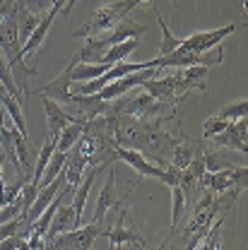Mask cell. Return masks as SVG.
<instances>
[{"mask_svg": "<svg viewBox=\"0 0 248 250\" xmlns=\"http://www.w3.org/2000/svg\"><path fill=\"white\" fill-rule=\"evenodd\" d=\"M246 135H248L246 118H241V121H231V123L226 125V130H222L219 135L212 137V142H215L217 147H222V149H234V152L246 154L248 152Z\"/></svg>", "mask_w": 248, "mask_h": 250, "instance_id": "11", "label": "cell"}, {"mask_svg": "<svg viewBox=\"0 0 248 250\" xmlns=\"http://www.w3.org/2000/svg\"><path fill=\"white\" fill-rule=\"evenodd\" d=\"M96 173H99V168H87V171H85L80 186L75 190V197H72V202H70V207H72V212H75V219H77V226H82V221H85V205H87V197H90V190H92V183H94V178H96Z\"/></svg>", "mask_w": 248, "mask_h": 250, "instance_id": "15", "label": "cell"}, {"mask_svg": "<svg viewBox=\"0 0 248 250\" xmlns=\"http://www.w3.org/2000/svg\"><path fill=\"white\" fill-rule=\"evenodd\" d=\"M104 236L101 224H90V226H77L72 231H65L56 236L53 241L46 243V250H92L96 238Z\"/></svg>", "mask_w": 248, "mask_h": 250, "instance_id": "2", "label": "cell"}, {"mask_svg": "<svg viewBox=\"0 0 248 250\" xmlns=\"http://www.w3.org/2000/svg\"><path fill=\"white\" fill-rule=\"evenodd\" d=\"M234 31H236V24H226V27L215 31H198V34H193V36H188V39L181 41V48L183 51H193V53H207V51L217 48L219 43L226 36H231Z\"/></svg>", "mask_w": 248, "mask_h": 250, "instance_id": "8", "label": "cell"}, {"mask_svg": "<svg viewBox=\"0 0 248 250\" xmlns=\"http://www.w3.org/2000/svg\"><path fill=\"white\" fill-rule=\"evenodd\" d=\"M56 10L51 7L41 20H39V24H36V29L29 34V39L22 43V48H20V53H22V61H29V58H34V53L39 51V46L44 43V39H46V34H48V29H51V24H53V20H56Z\"/></svg>", "mask_w": 248, "mask_h": 250, "instance_id": "14", "label": "cell"}, {"mask_svg": "<svg viewBox=\"0 0 248 250\" xmlns=\"http://www.w3.org/2000/svg\"><path fill=\"white\" fill-rule=\"evenodd\" d=\"M224 61V51H217L215 56H205V53H193V51H183L181 46L176 48V51H171L169 56H159L152 61L155 67H179V70H183V67H198V65H203V67H210V65H217V62Z\"/></svg>", "mask_w": 248, "mask_h": 250, "instance_id": "4", "label": "cell"}, {"mask_svg": "<svg viewBox=\"0 0 248 250\" xmlns=\"http://www.w3.org/2000/svg\"><path fill=\"white\" fill-rule=\"evenodd\" d=\"M22 241H27V233H17V236H10L5 241H0V250H17L22 246Z\"/></svg>", "mask_w": 248, "mask_h": 250, "instance_id": "30", "label": "cell"}, {"mask_svg": "<svg viewBox=\"0 0 248 250\" xmlns=\"http://www.w3.org/2000/svg\"><path fill=\"white\" fill-rule=\"evenodd\" d=\"M248 113V101L246 99H241V101H234V104H229V106H224V108H219L217 118H222V121H241V118H246Z\"/></svg>", "mask_w": 248, "mask_h": 250, "instance_id": "24", "label": "cell"}, {"mask_svg": "<svg viewBox=\"0 0 248 250\" xmlns=\"http://www.w3.org/2000/svg\"><path fill=\"white\" fill-rule=\"evenodd\" d=\"M77 56L70 61V65L63 70L61 75L56 77V80H51L46 87H41L36 94H41V96H48V99H53L56 104H61V106H72V92H70V87H72V67L77 65Z\"/></svg>", "mask_w": 248, "mask_h": 250, "instance_id": "9", "label": "cell"}, {"mask_svg": "<svg viewBox=\"0 0 248 250\" xmlns=\"http://www.w3.org/2000/svg\"><path fill=\"white\" fill-rule=\"evenodd\" d=\"M85 123H87L85 118H77L75 123L65 125V127L61 130V135L56 137V149H58V152H65V154H68V152H70V149H72V147L77 145V140L82 137Z\"/></svg>", "mask_w": 248, "mask_h": 250, "instance_id": "19", "label": "cell"}, {"mask_svg": "<svg viewBox=\"0 0 248 250\" xmlns=\"http://www.w3.org/2000/svg\"><path fill=\"white\" fill-rule=\"evenodd\" d=\"M53 152H56V140L46 135V142H44L41 152H39V156H36V161H34V171H31V186H36V190H39L41 176H44V171H46V166H48V161H51Z\"/></svg>", "mask_w": 248, "mask_h": 250, "instance_id": "20", "label": "cell"}, {"mask_svg": "<svg viewBox=\"0 0 248 250\" xmlns=\"http://www.w3.org/2000/svg\"><path fill=\"white\" fill-rule=\"evenodd\" d=\"M72 229H77V219H75V212H72V207L70 205H61L58 209H56V214L51 219V224H48V231H46V243L48 241H53L56 236H61L65 231H72Z\"/></svg>", "mask_w": 248, "mask_h": 250, "instance_id": "16", "label": "cell"}, {"mask_svg": "<svg viewBox=\"0 0 248 250\" xmlns=\"http://www.w3.org/2000/svg\"><path fill=\"white\" fill-rule=\"evenodd\" d=\"M145 31H147V24H140V22H135V20H128V17H125L123 22H118L111 31L99 34V36H92V39L96 41V46H99L101 51H106V48L118 46V43H123V41L137 39V36H140V34H145Z\"/></svg>", "mask_w": 248, "mask_h": 250, "instance_id": "7", "label": "cell"}, {"mask_svg": "<svg viewBox=\"0 0 248 250\" xmlns=\"http://www.w3.org/2000/svg\"><path fill=\"white\" fill-rule=\"evenodd\" d=\"M0 84H2V82H0Z\"/></svg>", "mask_w": 248, "mask_h": 250, "instance_id": "34", "label": "cell"}, {"mask_svg": "<svg viewBox=\"0 0 248 250\" xmlns=\"http://www.w3.org/2000/svg\"><path fill=\"white\" fill-rule=\"evenodd\" d=\"M5 159H7V156H5V154H0V186L5 183V176H2V166H5Z\"/></svg>", "mask_w": 248, "mask_h": 250, "instance_id": "32", "label": "cell"}, {"mask_svg": "<svg viewBox=\"0 0 248 250\" xmlns=\"http://www.w3.org/2000/svg\"><path fill=\"white\" fill-rule=\"evenodd\" d=\"M41 104H44V113H46V121H48V137H53V140L61 135V130L65 125L77 121L75 116H70V113L63 108L61 104H56V101L48 99V96H41Z\"/></svg>", "mask_w": 248, "mask_h": 250, "instance_id": "12", "label": "cell"}, {"mask_svg": "<svg viewBox=\"0 0 248 250\" xmlns=\"http://www.w3.org/2000/svg\"><path fill=\"white\" fill-rule=\"evenodd\" d=\"M65 161H68V154L65 152H53V156H51V161H48V166H46V171H44V176H41V183H39V188L48 186V183H53L58 176L63 173V168H65Z\"/></svg>", "mask_w": 248, "mask_h": 250, "instance_id": "22", "label": "cell"}, {"mask_svg": "<svg viewBox=\"0 0 248 250\" xmlns=\"http://www.w3.org/2000/svg\"><path fill=\"white\" fill-rule=\"evenodd\" d=\"M135 51H137V41H135V39H130V41H123V43H118V46L106 48V51H104V56H101V62L111 67V65H116V62L128 61V56H133Z\"/></svg>", "mask_w": 248, "mask_h": 250, "instance_id": "21", "label": "cell"}, {"mask_svg": "<svg viewBox=\"0 0 248 250\" xmlns=\"http://www.w3.org/2000/svg\"><path fill=\"white\" fill-rule=\"evenodd\" d=\"M24 224H27V219L24 217H17V219H12V221L0 224V241H5V238H10V236H17L20 229H22Z\"/></svg>", "mask_w": 248, "mask_h": 250, "instance_id": "28", "label": "cell"}, {"mask_svg": "<svg viewBox=\"0 0 248 250\" xmlns=\"http://www.w3.org/2000/svg\"><path fill=\"white\" fill-rule=\"evenodd\" d=\"M20 7L29 10V12H34V15H46V12L53 7V0H22Z\"/></svg>", "mask_w": 248, "mask_h": 250, "instance_id": "29", "label": "cell"}, {"mask_svg": "<svg viewBox=\"0 0 248 250\" xmlns=\"http://www.w3.org/2000/svg\"><path fill=\"white\" fill-rule=\"evenodd\" d=\"M140 2H152V0H140Z\"/></svg>", "mask_w": 248, "mask_h": 250, "instance_id": "33", "label": "cell"}, {"mask_svg": "<svg viewBox=\"0 0 248 250\" xmlns=\"http://www.w3.org/2000/svg\"><path fill=\"white\" fill-rule=\"evenodd\" d=\"M10 123H12V121H10V116H7L5 106L0 104V127H2V125H10Z\"/></svg>", "mask_w": 248, "mask_h": 250, "instance_id": "31", "label": "cell"}, {"mask_svg": "<svg viewBox=\"0 0 248 250\" xmlns=\"http://www.w3.org/2000/svg\"><path fill=\"white\" fill-rule=\"evenodd\" d=\"M159 72H161L159 67H147V70H140V72H130V75L121 77V80L106 84L101 92H96V96H99L101 101H113V99H118L121 94L128 92V89H133V87H137V84H145L147 80L159 77Z\"/></svg>", "mask_w": 248, "mask_h": 250, "instance_id": "6", "label": "cell"}, {"mask_svg": "<svg viewBox=\"0 0 248 250\" xmlns=\"http://www.w3.org/2000/svg\"><path fill=\"white\" fill-rule=\"evenodd\" d=\"M128 195H130V192H128ZM128 195H125L123 200H118V197H116V173H113V171H109V178H106V183H104L101 192H99V200H96V209H94L92 224H99L109 209L121 207V202L128 200Z\"/></svg>", "mask_w": 248, "mask_h": 250, "instance_id": "13", "label": "cell"}, {"mask_svg": "<svg viewBox=\"0 0 248 250\" xmlns=\"http://www.w3.org/2000/svg\"><path fill=\"white\" fill-rule=\"evenodd\" d=\"M203 156H205V171H210V173L239 166L236 154H226L222 147H217V149H203Z\"/></svg>", "mask_w": 248, "mask_h": 250, "instance_id": "17", "label": "cell"}, {"mask_svg": "<svg viewBox=\"0 0 248 250\" xmlns=\"http://www.w3.org/2000/svg\"><path fill=\"white\" fill-rule=\"evenodd\" d=\"M140 7V0H116V2H106L101 7L94 10L92 22L82 24L80 29L72 34V39H92V36H99V34H106L111 31L118 22H123L125 17Z\"/></svg>", "mask_w": 248, "mask_h": 250, "instance_id": "1", "label": "cell"}, {"mask_svg": "<svg viewBox=\"0 0 248 250\" xmlns=\"http://www.w3.org/2000/svg\"><path fill=\"white\" fill-rule=\"evenodd\" d=\"M171 202H174V209H171V229H176L181 217H183V212H186V202H188L183 190L179 186H171Z\"/></svg>", "mask_w": 248, "mask_h": 250, "instance_id": "25", "label": "cell"}, {"mask_svg": "<svg viewBox=\"0 0 248 250\" xmlns=\"http://www.w3.org/2000/svg\"><path fill=\"white\" fill-rule=\"evenodd\" d=\"M200 145H203V142H193V140H181V142H176V145L171 147V164H169V166L183 171L188 164L193 161V156L198 154Z\"/></svg>", "mask_w": 248, "mask_h": 250, "instance_id": "18", "label": "cell"}, {"mask_svg": "<svg viewBox=\"0 0 248 250\" xmlns=\"http://www.w3.org/2000/svg\"><path fill=\"white\" fill-rule=\"evenodd\" d=\"M116 156L123 159L125 164H130L140 178H157L161 181L164 178V168L157 166L152 161L145 159V152H137V149H130V147H123V145H116Z\"/></svg>", "mask_w": 248, "mask_h": 250, "instance_id": "10", "label": "cell"}, {"mask_svg": "<svg viewBox=\"0 0 248 250\" xmlns=\"http://www.w3.org/2000/svg\"><path fill=\"white\" fill-rule=\"evenodd\" d=\"M0 82H2V87L7 89V94H10V96H15V99L22 104V92L17 89L15 77H12V72H10V65H7V61L2 58V53H0Z\"/></svg>", "mask_w": 248, "mask_h": 250, "instance_id": "26", "label": "cell"}, {"mask_svg": "<svg viewBox=\"0 0 248 250\" xmlns=\"http://www.w3.org/2000/svg\"><path fill=\"white\" fill-rule=\"evenodd\" d=\"M104 236L111 241L113 248L125 246V243H135V246H140V248H147V241H145V236L137 231L135 221L130 217V207H128V205H125V207H118V221H116L111 229H104Z\"/></svg>", "mask_w": 248, "mask_h": 250, "instance_id": "3", "label": "cell"}, {"mask_svg": "<svg viewBox=\"0 0 248 250\" xmlns=\"http://www.w3.org/2000/svg\"><path fill=\"white\" fill-rule=\"evenodd\" d=\"M157 22H159V29H161V46H159V56H169L171 51H176L179 46H181V41L183 39H179V36H174L171 29L166 27V22H164V17H159L157 15Z\"/></svg>", "mask_w": 248, "mask_h": 250, "instance_id": "23", "label": "cell"}, {"mask_svg": "<svg viewBox=\"0 0 248 250\" xmlns=\"http://www.w3.org/2000/svg\"><path fill=\"white\" fill-rule=\"evenodd\" d=\"M226 125H229V121H222L217 116H210V118L205 121V127H203V137H205V140H212L222 130H226Z\"/></svg>", "mask_w": 248, "mask_h": 250, "instance_id": "27", "label": "cell"}, {"mask_svg": "<svg viewBox=\"0 0 248 250\" xmlns=\"http://www.w3.org/2000/svg\"><path fill=\"white\" fill-rule=\"evenodd\" d=\"M248 168L246 166H234V168H224L217 173L205 171L200 176V188H207L210 192H226L229 188H246Z\"/></svg>", "mask_w": 248, "mask_h": 250, "instance_id": "5", "label": "cell"}]
</instances>
